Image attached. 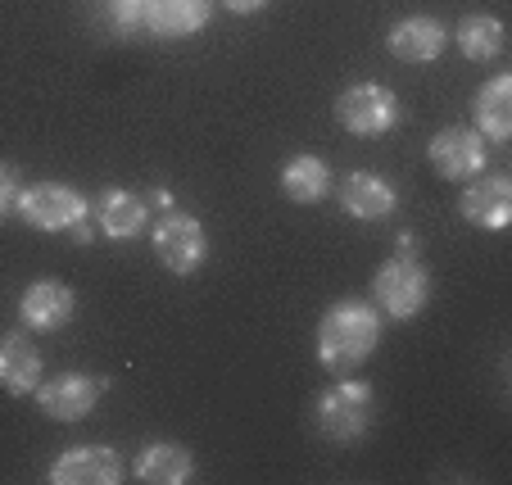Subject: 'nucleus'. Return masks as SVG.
<instances>
[{"label": "nucleus", "instance_id": "obj_14", "mask_svg": "<svg viewBox=\"0 0 512 485\" xmlns=\"http://www.w3.org/2000/svg\"><path fill=\"white\" fill-rule=\"evenodd\" d=\"M73 309H78L73 291H68L64 282H55V277H41V282H32L28 291H23V300H19V318H23V327H32V331H59V327H68Z\"/></svg>", "mask_w": 512, "mask_h": 485}, {"label": "nucleus", "instance_id": "obj_5", "mask_svg": "<svg viewBox=\"0 0 512 485\" xmlns=\"http://www.w3.org/2000/svg\"><path fill=\"white\" fill-rule=\"evenodd\" d=\"M404 118V105L390 87L381 82H358V87H345L336 100V123L345 127L349 136H386L390 127Z\"/></svg>", "mask_w": 512, "mask_h": 485}, {"label": "nucleus", "instance_id": "obj_17", "mask_svg": "<svg viewBox=\"0 0 512 485\" xmlns=\"http://www.w3.org/2000/svg\"><path fill=\"white\" fill-rule=\"evenodd\" d=\"M132 476L145 485H186L195 476V458L191 449L173 445V440H159V445H145L136 454Z\"/></svg>", "mask_w": 512, "mask_h": 485}, {"label": "nucleus", "instance_id": "obj_20", "mask_svg": "<svg viewBox=\"0 0 512 485\" xmlns=\"http://www.w3.org/2000/svg\"><path fill=\"white\" fill-rule=\"evenodd\" d=\"M454 41L472 64H490V59H499V50H503V23L494 19V14H467V19L458 23Z\"/></svg>", "mask_w": 512, "mask_h": 485}, {"label": "nucleus", "instance_id": "obj_12", "mask_svg": "<svg viewBox=\"0 0 512 485\" xmlns=\"http://www.w3.org/2000/svg\"><path fill=\"white\" fill-rule=\"evenodd\" d=\"M458 209H463V218L472 227H481V232H503V227L512 223V182L503 173H490V177L476 173V182L463 191Z\"/></svg>", "mask_w": 512, "mask_h": 485}, {"label": "nucleus", "instance_id": "obj_16", "mask_svg": "<svg viewBox=\"0 0 512 485\" xmlns=\"http://www.w3.org/2000/svg\"><path fill=\"white\" fill-rule=\"evenodd\" d=\"M209 14H213V0H150L145 28H150V37L177 41V37H195L209 23Z\"/></svg>", "mask_w": 512, "mask_h": 485}, {"label": "nucleus", "instance_id": "obj_15", "mask_svg": "<svg viewBox=\"0 0 512 485\" xmlns=\"http://www.w3.org/2000/svg\"><path fill=\"white\" fill-rule=\"evenodd\" d=\"M41 350L32 345L28 331H10L0 340V386L10 395H37L41 386Z\"/></svg>", "mask_w": 512, "mask_h": 485}, {"label": "nucleus", "instance_id": "obj_10", "mask_svg": "<svg viewBox=\"0 0 512 485\" xmlns=\"http://www.w3.org/2000/svg\"><path fill=\"white\" fill-rule=\"evenodd\" d=\"M445 46H449V32L431 14H408V19H399L386 32V50L399 64H431V59L445 55Z\"/></svg>", "mask_w": 512, "mask_h": 485}, {"label": "nucleus", "instance_id": "obj_18", "mask_svg": "<svg viewBox=\"0 0 512 485\" xmlns=\"http://www.w3.org/2000/svg\"><path fill=\"white\" fill-rule=\"evenodd\" d=\"M476 132L494 146H503L512 136V73H494L481 91H476Z\"/></svg>", "mask_w": 512, "mask_h": 485}, {"label": "nucleus", "instance_id": "obj_8", "mask_svg": "<svg viewBox=\"0 0 512 485\" xmlns=\"http://www.w3.org/2000/svg\"><path fill=\"white\" fill-rule=\"evenodd\" d=\"M426 159L440 177L449 182H467V177L485 173V136L476 127H445V132L431 136Z\"/></svg>", "mask_w": 512, "mask_h": 485}, {"label": "nucleus", "instance_id": "obj_4", "mask_svg": "<svg viewBox=\"0 0 512 485\" xmlns=\"http://www.w3.org/2000/svg\"><path fill=\"white\" fill-rule=\"evenodd\" d=\"M19 218L32 227V232H68V227H78L82 218L91 214L87 195H78L73 186L64 182H32L19 191L14 200Z\"/></svg>", "mask_w": 512, "mask_h": 485}, {"label": "nucleus", "instance_id": "obj_9", "mask_svg": "<svg viewBox=\"0 0 512 485\" xmlns=\"http://www.w3.org/2000/svg\"><path fill=\"white\" fill-rule=\"evenodd\" d=\"M46 476L55 485H118L123 481V458L109 445H78L64 449Z\"/></svg>", "mask_w": 512, "mask_h": 485}, {"label": "nucleus", "instance_id": "obj_22", "mask_svg": "<svg viewBox=\"0 0 512 485\" xmlns=\"http://www.w3.org/2000/svg\"><path fill=\"white\" fill-rule=\"evenodd\" d=\"M19 191H23V186H19V168H14V164H5V159H0V218H5V214H10V209H14V200H19Z\"/></svg>", "mask_w": 512, "mask_h": 485}, {"label": "nucleus", "instance_id": "obj_2", "mask_svg": "<svg viewBox=\"0 0 512 485\" xmlns=\"http://www.w3.org/2000/svg\"><path fill=\"white\" fill-rule=\"evenodd\" d=\"M372 300H377L381 313H390L399 322L417 318L426 309V300H431V272H426V263H417L413 254L386 259L377 268V277H372Z\"/></svg>", "mask_w": 512, "mask_h": 485}, {"label": "nucleus", "instance_id": "obj_23", "mask_svg": "<svg viewBox=\"0 0 512 485\" xmlns=\"http://www.w3.org/2000/svg\"><path fill=\"white\" fill-rule=\"evenodd\" d=\"M268 0H223V10H232V14H259Z\"/></svg>", "mask_w": 512, "mask_h": 485}, {"label": "nucleus", "instance_id": "obj_13", "mask_svg": "<svg viewBox=\"0 0 512 485\" xmlns=\"http://www.w3.org/2000/svg\"><path fill=\"white\" fill-rule=\"evenodd\" d=\"M399 204V191L390 186V177L381 173H368V168H358L340 182V209L349 218H363V223H381V218L395 214Z\"/></svg>", "mask_w": 512, "mask_h": 485}, {"label": "nucleus", "instance_id": "obj_11", "mask_svg": "<svg viewBox=\"0 0 512 485\" xmlns=\"http://www.w3.org/2000/svg\"><path fill=\"white\" fill-rule=\"evenodd\" d=\"M91 218L96 227L109 236V241H136V236L150 227V204L136 191H123V186H105L91 204Z\"/></svg>", "mask_w": 512, "mask_h": 485}, {"label": "nucleus", "instance_id": "obj_1", "mask_svg": "<svg viewBox=\"0 0 512 485\" xmlns=\"http://www.w3.org/2000/svg\"><path fill=\"white\" fill-rule=\"evenodd\" d=\"M381 345V309L368 300H336L318 322V363L327 372H349L368 363Z\"/></svg>", "mask_w": 512, "mask_h": 485}, {"label": "nucleus", "instance_id": "obj_7", "mask_svg": "<svg viewBox=\"0 0 512 485\" xmlns=\"http://www.w3.org/2000/svg\"><path fill=\"white\" fill-rule=\"evenodd\" d=\"M109 381L105 377H87V372H59V377L41 381L37 386V404L46 418L55 422H82L91 418V408L100 404Z\"/></svg>", "mask_w": 512, "mask_h": 485}, {"label": "nucleus", "instance_id": "obj_19", "mask_svg": "<svg viewBox=\"0 0 512 485\" xmlns=\"http://www.w3.org/2000/svg\"><path fill=\"white\" fill-rule=\"evenodd\" d=\"M331 191V168L318 155H295L281 168V195L290 204H318Z\"/></svg>", "mask_w": 512, "mask_h": 485}, {"label": "nucleus", "instance_id": "obj_6", "mask_svg": "<svg viewBox=\"0 0 512 485\" xmlns=\"http://www.w3.org/2000/svg\"><path fill=\"white\" fill-rule=\"evenodd\" d=\"M155 254H159V263H164L168 272H177V277L200 272L204 259H209V236H204V223L200 218H191V214L168 209V214L155 223Z\"/></svg>", "mask_w": 512, "mask_h": 485}, {"label": "nucleus", "instance_id": "obj_3", "mask_svg": "<svg viewBox=\"0 0 512 485\" xmlns=\"http://www.w3.org/2000/svg\"><path fill=\"white\" fill-rule=\"evenodd\" d=\"M318 427L327 440L354 445L358 436H368L372 427V386L358 377H345L340 386L318 395Z\"/></svg>", "mask_w": 512, "mask_h": 485}, {"label": "nucleus", "instance_id": "obj_21", "mask_svg": "<svg viewBox=\"0 0 512 485\" xmlns=\"http://www.w3.org/2000/svg\"><path fill=\"white\" fill-rule=\"evenodd\" d=\"M100 10H105L109 28L118 37H132V32L145 28V10H150V0H100Z\"/></svg>", "mask_w": 512, "mask_h": 485}]
</instances>
